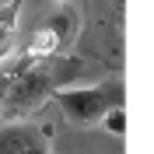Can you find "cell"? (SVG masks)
<instances>
[{
	"instance_id": "obj_4",
	"label": "cell",
	"mask_w": 154,
	"mask_h": 154,
	"mask_svg": "<svg viewBox=\"0 0 154 154\" xmlns=\"http://www.w3.org/2000/svg\"><path fill=\"white\" fill-rule=\"evenodd\" d=\"M18 21H21L18 4H0V60H7L18 49Z\"/></svg>"
},
{
	"instance_id": "obj_6",
	"label": "cell",
	"mask_w": 154,
	"mask_h": 154,
	"mask_svg": "<svg viewBox=\"0 0 154 154\" xmlns=\"http://www.w3.org/2000/svg\"><path fill=\"white\" fill-rule=\"evenodd\" d=\"M102 123H105V126H109V130H112L116 137H123V133H126V112H123V105L109 109V112H105V119H102Z\"/></svg>"
},
{
	"instance_id": "obj_3",
	"label": "cell",
	"mask_w": 154,
	"mask_h": 154,
	"mask_svg": "<svg viewBox=\"0 0 154 154\" xmlns=\"http://www.w3.org/2000/svg\"><path fill=\"white\" fill-rule=\"evenodd\" d=\"M0 154H53V147H49L46 130L25 119H14L0 126Z\"/></svg>"
},
{
	"instance_id": "obj_5",
	"label": "cell",
	"mask_w": 154,
	"mask_h": 154,
	"mask_svg": "<svg viewBox=\"0 0 154 154\" xmlns=\"http://www.w3.org/2000/svg\"><path fill=\"white\" fill-rule=\"evenodd\" d=\"M56 49H60V35L46 25V28H38L35 35H32V42L21 49V53H28V56H49V53H56Z\"/></svg>"
},
{
	"instance_id": "obj_2",
	"label": "cell",
	"mask_w": 154,
	"mask_h": 154,
	"mask_svg": "<svg viewBox=\"0 0 154 154\" xmlns=\"http://www.w3.org/2000/svg\"><path fill=\"white\" fill-rule=\"evenodd\" d=\"M123 81L112 77V81H102V84H70V88H60L56 95V105L67 112V119L74 126H98L105 119L109 109L123 105Z\"/></svg>"
},
{
	"instance_id": "obj_1",
	"label": "cell",
	"mask_w": 154,
	"mask_h": 154,
	"mask_svg": "<svg viewBox=\"0 0 154 154\" xmlns=\"http://www.w3.org/2000/svg\"><path fill=\"white\" fill-rule=\"evenodd\" d=\"M88 74L91 70L81 56H63V53L28 56L14 49L7 60H0V116L11 123L25 119L60 88L84 84Z\"/></svg>"
}]
</instances>
